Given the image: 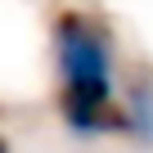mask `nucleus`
<instances>
[{
	"instance_id": "obj_1",
	"label": "nucleus",
	"mask_w": 153,
	"mask_h": 153,
	"mask_svg": "<svg viewBox=\"0 0 153 153\" xmlns=\"http://www.w3.org/2000/svg\"><path fill=\"white\" fill-rule=\"evenodd\" d=\"M54 72H59V117L72 135H126L117 95V45L113 32L81 9L54 18Z\"/></svg>"
},
{
	"instance_id": "obj_3",
	"label": "nucleus",
	"mask_w": 153,
	"mask_h": 153,
	"mask_svg": "<svg viewBox=\"0 0 153 153\" xmlns=\"http://www.w3.org/2000/svg\"><path fill=\"white\" fill-rule=\"evenodd\" d=\"M0 153H9V140H5V135H0Z\"/></svg>"
},
{
	"instance_id": "obj_2",
	"label": "nucleus",
	"mask_w": 153,
	"mask_h": 153,
	"mask_svg": "<svg viewBox=\"0 0 153 153\" xmlns=\"http://www.w3.org/2000/svg\"><path fill=\"white\" fill-rule=\"evenodd\" d=\"M122 117H126V135L144 149H153V81L135 76L122 95Z\"/></svg>"
}]
</instances>
